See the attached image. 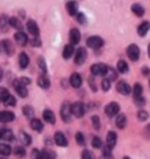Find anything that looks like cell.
Here are the masks:
<instances>
[{
    "instance_id": "1",
    "label": "cell",
    "mask_w": 150,
    "mask_h": 159,
    "mask_svg": "<svg viewBox=\"0 0 150 159\" xmlns=\"http://www.w3.org/2000/svg\"><path fill=\"white\" fill-rule=\"evenodd\" d=\"M127 55L131 61H137L140 59V48L136 45H130L127 48Z\"/></svg>"
},
{
    "instance_id": "2",
    "label": "cell",
    "mask_w": 150,
    "mask_h": 159,
    "mask_svg": "<svg viewBox=\"0 0 150 159\" xmlns=\"http://www.w3.org/2000/svg\"><path fill=\"white\" fill-rule=\"evenodd\" d=\"M119 111H120V105L117 104L116 102H111L105 108V112L108 117H114V116L119 114Z\"/></svg>"
},
{
    "instance_id": "3",
    "label": "cell",
    "mask_w": 150,
    "mask_h": 159,
    "mask_svg": "<svg viewBox=\"0 0 150 159\" xmlns=\"http://www.w3.org/2000/svg\"><path fill=\"white\" fill-rule=\"evenodd\" d=\"M87 46L93 49H97L103 46V40L101 39L100 36H90L89 39L87 40Z\"/></svg>"
},
{
    "instance_id": "4",
    "label": "cell",
    "mask_w": 150,
    "mask_h": 159,
    "mask_svg": "<svg viewBox=\"0 0 150 159\" xmlns=\"http://www.w3.org/2000/svg\"><path fill=\"white\" fill-rule=\"evenodd\" d=\"M72 105H69L68 103H63L61 107L60 114L61 118L63 119V122H69L70 120V115H72Z\"/></svg>"
},
{
    "instance_id": "5",
    "label": "cell",
    "mask_w": 150,
    "mask_h": 159,
    "mask_svg": "<svg viewBox=\"0 0 150 159\" xmlns=\"http://www.w3.org/2000/svg\"><path fill=\"white\" fill-rule=\"evenodd\" d=\"M108 70V67L103 63H96L90 67V71L93 75H105Z\"/></svg>"
},
{
    "instance_id": "6",
    "label": "cell",
    "mask_w": 150,
    "mask_h": 159,
    "mask_svg": "<svg viewBox=\"0 0 150 159\" xmlns=\"http://www.w3.org/2000/svg\"><path fill=\"white\" fill-rule=\"evenodd\" d=\"M86 57H87V52H86L85 48H79V49L76 50V53H75V63L76 65H82L83 62L86 61Z\"/></svg>"
},
{
    "instance_id": "7",
    "label": "cell",
    "mask_w": 150,
    "mask_h": 159,
    "mask_svg": "<svg viewBox=\"0 0 150 159\" xmlns=\"http://www.w3.org/2000/svg\"><path fill=\"white\" fill-rule=\"evenodd\" d=\"M70 108H72V114L76 116V117H82L83 114H85V107L80 102H76L74 104H72Z\"/></svg>"
},
{
    "instance_id": "8",
    "label": "cell",
    "mask_w": 150,
    "mask_h": 159,
    "mask_svg": "<svg viewBox=\"0 0 150 159\" xmlns=\"http://www.w3.org/2000/svg\"><path fill=\"white\" fill-rule=\"evenodd\" d=\"M116 90L122 95H129L131 93V88H130V85L124 82V81H120L117 85H116Z\"/></svg>"
},
{
    "instance_id": "9",
    "label": "cell",
    "mask_w": 150,
    "mask_h": 159,
    "mask_svg": "<svg viewBox=\"0 0 150 159\" xmlns=\"http://www.w3.org/2000/svg\"><path fill=\"white\" fill-rule=\"evenodd\" d=\"M54 142L59 146H67L68 145V140H67V138H66L65 134H62V132H55Z\"/></svg>"
},
{
    "instance_id": "10",
    "label": "cell",
    "mask_w": 150,
    "mask_h": 159,
    "mask_svg": "<svg viewBox=\"0 0 150 159\" xmlns=\"http://www.w3.org/2000/svg\"><path fill=\"white\" fill-rule=\"evenodd\" d=\"M80 39H81V34H80V32H79V30L73 28V30H70L69 40H70V42H72V45H77V43L80 42Z\"/></svg>"
},
{
    "instance_id": "11",
    "label": "cell",
    "mask_w": 150,
    "mask_h": 159,
    "mask_svg": "<svg viewBox=\"0 0 150 159\" xmlns=\"http://www.w3.org/2000/svg\"><path fill=\"white\" fill-rule=\"evenodd\" d=\"M27 30H28L30 34L34 35V36L39 35V27H38V25H36V22H35L34 20H28L27 21Z\"/></svg>"
},
{
    "instance_id": "12",
    "label": "cell",
    "mask_w": 150,
    "mask_h": 159,
    "mask_svg": "<svg viewBox=\"0 0 150 159\" xmlns=\"http://www.w3.org/2000/svg\"><path fill=\"white\" fill-rule=\"evenodd\" d=\"M14 88H15L16 94L19 95L20 97H26V96H27V94H28V91H27V89H26L25 84H22L21 82H15Z\"/></svg>"
},
{
    "instance_id": "13",
    "label": "cell",
    "mask_w": 150,
    "mask_h": 159,
    "mask_svg": "<svg viewBox=\"0 0 150 159\" xmlns=\"http://www.w3.org/2000/svg\"><path fill=\"white\" fill-rule=\"evenodd\" d=\"M14 118H15L14 114L11 112V111H1L0 112V122H2V123L12 122Z\"/></svg>"
},
{
    "instance_id": "14",
    "label": "cell",
    "mask_w": 150,
    "mask_h": 159,
    "mask_svg": "<svg viewBox=\"0 0 150 159\" xmlns=\"http://www.w3.org/2000/svg\"><path fill=\"white\" fill-rule=\"evenodd\" d=\"M116 140H117V136L114 131H109L108 134H107V146L110 148V149H113L116 144Z\"/></svg>"
},
{
    "instance_id": "15",
    "label": "cell",
    "mask_w": 150,
    "mask_h": 159,
    "mask_svg": "<svg viewBox=\"0 0 150 159\" xmlns=\"http://www.w3.org/2000/svg\"><path fill=\"white\" fill-rule=\"evenodd\" d=\"M69 82L73 88H80L81 84H82V79H81V76L79 74L74 73V74L70 76Z\"/></svg>"
},
{
    "instance_id": "16",
    "label": "cell",
    "mask_w": 150,
    "mask_h": 159,
    "mask_svg": "<svg viewBox=\"0 0 150 159\" xmlns=\"http://www.w3.org/2000/svg\"><path fill=\"white\" fill-rule=\"evenodd\" d=\"M150 30V22L148 21H144V22H142L140 26H138V28H137V33L140 36H144Z\"/></svg>"
},
{
    "instance_id": "17",
    "label": "cell",
    "mask_w": 150,
    "mask_h": 159,
    "mask_svg": "<svg viewBox=\"0 0 150 159\" xmlns=\"http://www.w3.org/2000/svg\"><path fill=\"white\" fill-rule=\"evenodd\" d=\"M1 47H2V49L5 50V53L7 55H12L13 54V52H14L13 45L11 43L10 40H4V41L1 42Z\"/></svg>"
},
{
    "instance_id": "18",
    "label": "cell",
    "mask_w": 150,
    "mask_h": 159,
    "mask_svg": "<svg viewBox=\"0 0 150 159\" xmlns=\"http://www.w3.org/2000/svg\"><path fill=\"white\" fill-rule=\"evenodd\" d=\"M14 38H15V40H16V42H18L20 46H25L26 43L28 42L27 35H26L25 33H22V32H18V33H15Z\"/></svg>"
},
{
    "instance_id": "19",
    "label": "cell",
    "mask_w": 150,
    "mask_h": 159,
    "mask_svg": "<svg viewBox=\"0 0 150 159\" xmlns=\"http://www.w3.org/2000/svg\"><path fill=\"white\" fill-rule=\"evenodd\" d=\"M30 128L34 130V131L41 132V131H42V129H44V124L41 123L40 119L32 118V120H30Z\"/></svg>"
},
{
    "instance_id": "20",
    "label": "cell",
    "mask_w": 150,
    "mask_h": 159,
    "mask_svg": "<svg viewBox=\"0 0 150 159\" xmlns=\"http://www.w3.org/2000/svg\"><path fill=\"white\" fill-rule=\"evenodd\" d=\"M19 65L22 69H25L28 67L30 65V57H28V55L26 54V53H21L20 56H19Z\"/></svg>"
},
{
    "instance_id": "21",
    "label": "cell",
    "mask_w": 150,
    "mask_h": 159,
    "mask_svg": "<svg viewBox=\"0 0 150 159\" xmlns=\"http://www.w3.org/2000/svg\"><path fill=\"white\" fill-rule=\"evenodd\" d=\"M67 11L70 15H75L77 13V2L74 0H70L67 2Z\"/></svg>"
},
{
    "instance_id": "22",
    "label": "cell",
    "mask_w": 150,
    "mask_h": 159,
    "mask_svg": "<svg viewBox=\"0 0 150 159\" xmlns=\"http://www.w3.org/2000/svg\"><path fill=\"white\" fill-rule=\"evenodd\" d=\"M115 123H116V126L119 129H124L125 125H127V117H125V115L123 114L119 115L115 120Z\"/></svg>"
},
{
    "instance_id": "23",
    "label": "cell",
    "mask_w": 150,
    "mask_h": 159,
    "mask_svg": "<svg viewBox=\"0 0 150 159\" xmlns=\"http://www.w3.org/2000/svg\"><path fill=\"white\" fill-rule=\"evenodd\" d=\"M14 138V134L13 132L8 129H5L2 131H0V139H4V140H13Z\"/></svg>"
},
{
    "instance_id": "24",
    "label": "cell",
    "mask_w": 150,
    "mask_h": 159,
    "mask_svg": "<svg viewBox=\"0 0 150 159\" xmlns=\"http://www.w3.org/2000/svg\"><path fill=\"white\" fill-rule=\"evenodd\" d=\"M44 119L49 124H54L55 123V116L50 110H45L44 111Z\"/></svg>"
},
{
    "instance_id": "25",
    "label": "cell",
    "mask_w": 150,
    "mask_h": 159,
    "mask_svg": "<svg viewBox=\"0 0 150 159\" xmlns=\"http://www.w3.org/2000/svg\"><path fill=\"white\" fill-rule=\"evenodd\" d=\"M131 11L137 16H142V15L144 14V8L141 5H138V4H134V5L131 6Z\"/></svg>"
},
{
    "instance_id": "26",
    "label": "cell",
    "mask_w": 150,
    "mask_h": 159,
    "mask_svg": "<svg viewBox=\"0 0 150 159\" xmlns=\"http://www.w3.org/2000/svg\"><path fill=\"white\" fill-rule=\"evenodd\" d=\"M74 54V47L73 45H66L65 48H63V57L65 59H69L72 55Z\"/></svg>"
},
{
    "instance_id": "27",
    "label": "cell",
    "mask_w": 150,
    "mask_h": 159,
    "mask_svg": "<svg viewBox=\"0 0 150 159\" xmlns=\"http://www.w3.org/2000/svg\"><path fill=\"white\" fill-rule=\"evenodd\" d=\"M38 84L40 85L41 88H44V89H47V88H49V80L47 79L46 76H40L39 79H38Z\"/></svg>"
},
{
    "instance_id": "28",
    "label": "cell",
    "mask_w": 150,
    "mask_h": 159,
    "mask_svg": "<svg viewBox=\"0 0 150 159\" xmlns=\"http://www.w3.org/2000/svg\"><path fill=\"white\" fill-rule=\"evenodd\" d=\"M117 70H119L120 73H122V74H124V73H127V71L129 70L128 63H127L125 61H123V60H121V61H119V62H117Z\"/></svg>"
},
{
    "instance_id": "29",
    "label": "cell",
    "mask_w": 150,
    "mask_h": 159,
    "mask_svg": "<svg viewBox=\"0 0 150 159\" xmlns=\"http://www.w3.org/2000/svg\"><path fill=\"white\" fill-rule=\"evenodd\" d=\"M56 153L52 150H44L42 151V159H55Z\"/></svg>"
},
{
    "instance_id": "30",
    "label": "cell",
    "mask_w": 150,
    "mask_h": 159,
    "mask_svg": "<svg viewBox=\"0 0 150 159\" xmlns=\"http://www.w3.org/2000/svg\"><path fill=\"white\" fill-rule=\"evenodd\" d=\"M142 91H143V88L140 83H136L134 85V98H138V97H142Z\"/></svg>"
},
{
    "instance_id": "31",
    "label": "cell",
    "mask_w": 150,
    "mask_h": 159,
    "mask_svg": "<svg viewBox=\"0 0 150 159\" xmlns=\"http://www.w3.org/2000/svg\"><path fill=\"white\" fill-rule=\"evenodd\" d=\"M12 150H11L10 145L7 144H0V154L2 156H10Z\"/></svg>"
},
{
    "instance_id": "32",
    "label": "cell",
    "mask_w": 150,
    "mask_h": 159,
    "mask_svg": "<svg viewBox=\"0 0 150 159\" xmlns=\"http://www.w3.org/2000/svg\"><path fill=\"white\" fill-rule=\"evenodd\" d=\"M105 79H108L109 81H114V80H116V76H117V74H116V71L114 69H111V68H109L108 67V70H107V73H105Z\"/></svg>"
},
{
    "instance_id": "33",
    "label": "cell",
    "mask_w": 150,
    "mask_h": 159,
    "mask_svg": "<svg viewBox=\"0 0 150 159\" xmlns=\"http://www.w3.org/2000/svg\"><path fill=\"white\" fill-rule=\"evenodd\" d=\"M14 154L16 157H20V158L25 157L26 154L25 148H22V146H16V148H14Z\"/></svg>"
},
{
    "instance_id": "34",
    "label": "cell",
    "mask_w": 150,
    "mask_h": 159,
    "mask_svg": "<svg viewBox=\"0 0 150 159\" xmlns=\"http://www.w3.org/2000/svg\"><path fill=\"white\" fill-rule=\"evenodd\" d=\"M8 24H10L12 27H14V28H18V30H21V24L20 21L18 19H15V18H11L8 20Z\"/></svg>"
},
{
    "instance_id": "35",
    "label": "cell",
    "mask_w": 150,
    "mask_h": 159,
    "mask_svg": "<svg viewBox=\"0 0 150 159\" xmlns=\"http://www.w3.org/2000/svg\"><path fill=\"white\" fill-rule=\"evenodd\" d=\"M20 137H21V140L24 142V144L25 145H30V143H32V139H30V134H25V132H21Z\"/></svg>"
},
{
    "instance_id": "36",
    "label": "cell",
    "mask_w": 150,
    "mask_h": 159,
    "mask_svg": "<svg viewBox=\"0 0 150 159\" xmlns=\"http://www.w3.org/2000/svg\"><path fill=\"white\" fill-rule=\"evenodd\" d=\"M22 111H24V115H25L26 117H28V118H32L33 115H34V111L32 109V107H25L22 109Z\"/></svg>"
},
{
    "instance_id": "37",
    "label": "cell",
    "mask_w": 150,
    "mask_h": 159,
    "mask_svg": "<svg viewBox=\"0 0 150 159\" xmlns=\"http://www.w3.org/2000/svg\"><path fill=\"white\" fill-rule=\"evenodd\" d=\"M91 146L95 148V149H100L101 146H102V140L99 137H94L93 140H91Z\"/></svg>"
},
{
    "instance_id": "38",
    "label": "cell",
    "mask_w": 150,
    "mask_h": 159,
    "mask_svg": "<svg viewBox=\"0 0 150 159\" xmlns=\"http://www.w3.org/2000/svg\"><path fill=\"white\" fill-rule=\"evenodd\" d=\"M4 103H5V105H7V107H14L16 102H15L14 97H13L12 95H10V96H8V97L4 101Z\"/></svg>"
},
{
    "instance_id": "39",
    "label": "cell",
    "mask_w": 150,
    "mask_h": 159,
    "mask_svg": "<svg viewBox=\"0 0 150 159\" xmlns=\"http://www.w3.org/2000/svg\"><path fill=\"white\" fill-rule=\"evenodd\" d=\"M91 122H93V126H94V129L95 130H99L100 129V118H99V116H93L91 117Z\"/></svg>"
},
{
    "instance_id": "40",
    "label": "cell",
    "mask_w": 150,
    "mask_h": 159,
    "mask_svg": "<svg viewBox=\"0 0 150 159\" xmlns=\"http://www.w3.org/2000/svg\"><path fill=\"white\" fill-rule=\"evenodd\" d=\"M8 96H10V94H8L7 89H5V88H0V101L4 102Z\"/></svg>"
},
{
    "instance_id": "41",
    "label": "cell",
    "mask_w": 150,
    "mask_h": 159,
    "mask_svg": "<svg viewBox=\"0 0 150 159\" xmlns=\"http://www.w3.org/2000/svg\"><path fill=\"white\" fill-rule=\"evenodd\" d=\"M75 139H76L77 144H80V145L85 144V136L81 134V132H77V134H75Z\"/></svg>"
},
{
    "instance_id": "42",
    "label": "cell",
    "mask_w": 150,
    "mask_h": 159,
    "mask_svg": "<svg viewBox=\"0 0 150 159\" xmlns=\"http://www.w3.org/2000/svg\"><path fill=\"white\" fill-rule=\"evenodd\" d=\"M38 65H39L40 69L42 70L44 73H46V71H47V67H46V63H45V60H44V57H39V59H38Z\"/></svg>"
},
{
    "instance_id": "43",
    "label": "cell",
    "mask_w": 150,
    "mask_h": 159,
    "mask_svg": "<svg viewBox=\"0 0 150 159\" xmlns=\"http://www.w3.org/2000/svg\"><path fill=\"white\" fill-rule=\"evenodd\" d=\"M101 85H102V89L105 90V91H108L110 89V81L108 79H105L102 81Z\"/></svg>"
},
{
    "instance_id": "44",
    "label": "cell",
    "mask_w": 150,
    "mask_h": 159,
    "mask_svg": "<svg viewBox=\"0 0 150 159\" xmlns=\"http://www.w3.org/2000/svg\"><path fill=\"white\" fill-rule=\"evenodd\" d=\"M148 117H149V115H148V112L145 110H140L138 111V119L140 120H145Z\"/></svg>"
},
{
    "instance_id": "45",
    "label": "cell",
    "mask_w": 150,
    "mask_h": 159,
    "mask_svg": "<svg viewBox=\"0 0 150 159\" xmlns=\"http://www.w3.org/2000/svg\"><path fill=\"white\" fill-rule=\"evenodd\" d=\"M32 158L33 159H42V152L39 150H33L32 151Z\"/></svg>"
},
{
    "instance_id": "46",
    "label": "cell",
    "mask_w": 150,
    "mask_h": 159,
    "mask_svg": "<svg viewBox=\"0 0 150 159\" xmlns=\"http://www.w3.org/2000/svg\"><path fill=\"white\" fill-rule=\"evenodd\" d=\"M82 159H95V158H94V156H93V153H91L90 151L85 150V151L82 152Z\"/></svg>"
},
{
    "instance_id": "47",
    "label": "cell",
    "mask_w": 150,
    "mask_h": 159,
    "mask_svg": "<svg viewBox=\"0 0 150 159\" xmlns=\"http://www.w3.org/2000/svg\"><path fill=\"white\" fill-rule=\"evenodd\" d=\"M135 103L137 105H140V107H142V105L145 104V99L143 98V97H138V98H135Z\"/></svg>"
},
{
    "instance_id": "48",
    "label": "cell",
    "mask_w": 150,
    "mask_h": 159,
    "mask_svg": "<svg viewBox=\"0 0 150 159\" xmlns=\"http://www.w3.org/2000/svg\"><path fill=\"white\" fill-rule=\"evenodd\" d=\"M142 73H143L144 76H150V69L148 67H143L142 68Z\"/></svg>"
},
{
    "instance_id": "49",
    "label": "cell",
    "mask_w": 150,
    "mask_h": 159,
    "mask_svg": "<svg viewBox=\"0 0 150 159\" xmlns=\"http://www.w3.org/2000/svg\"><path fill=\"white\" fill-rule=\"evenodd\" d=\"M77 20H79V22H80V24H85V21H86L85 15H83V14H79V15H77Z\"/></svg>"
},
{
    "instance_id": "50",
    "label": "cell",
    "mask_w": 150,
    "mask_h": 159,
    "mask_svg": "<svg viewBox=\"0 0 150 159\" xmlns=\"http://www.w3.org/2000/svg\"><path fill=\"white\" fill-rule=\"evenodd\" d=\"M32 43H33V46H40V40L36 36H34V39L32 40Z\"/></svg>"
},
{
    "instance_id": "51",
    "label": "cell",
    "mask_w": 150,
    "mask_h": 159,
    "mask_svg": "<svg viewBox=\"0 0 150 159\" xmlns=\"http://www.w3.org/2000/svg\"><path fill=\"white\" fill-rule=\"evenodd\" d=\"M20 82L22 83V84H30V79H26V77H22V79L20 80Z\"/></svg>"
},
{
    "instance_id": "52",
    "label": "cell",
    "mask_w": 150,
    "mask_h": 159,
    "mask_svg": "<svg viewBox=\"0 0 150 159\" xmlns=\"http://www.w3.org/2000/svg\"><path fill=\"white\" fill-rule=\"evenodd\" d=\"M145 136H147V137H150V124L148 125V126H147V128H145Z\"/></svg>"
},
{
    "instance_id": "53",
    "label": "cell",
    "mask_w": 150,
    "mask_h": 159,
    "mask_svg": "<svg viewBox=\"0 0 150 159\" xmlns=\"http://www.w3.org/2000/svg\"><path fill=\"white\" fill-rule=\"evenodd\" d=\"M148 55H149V57H150V45L148 46Z\"/></svg>"
},
{
    "instance_id": "54",
    "label": "cell",
    "mask_w": 150,
    "mask_h": 159,
    "mask_svg": "<svg viewBox=\"0 0 150 159\" xmlns=\"http://www.w3.org/2000/svg\"><path fill=\"white\" fill-rule=\"evenodd\" d=\"M1 77H2V71H1V69H0V80H1Z\"/></svg>"
},
{
    "instance_id": "55",
    "label": "cell",
    "mask_w": 150,
    "mask_h": 159,
    "mask_svg": "<svg viewBox=\"0 0 150 159\" xmlns=\"http://www.w3.org/2000/svg\"><path fill=\"white\" fill-rule=\"evenodd\" d=\"M123 159H130V158H129V157H124Z\"/></svg>"
},
{
    "instance_id": "56",
    "label": "cell",
    "mask_w": 150,
    "mask_h": 159,
    "mask_svg": "<svg viewBox=\"0 0 150 159\" xmlns=\"http://www.w3.org/2000/svg\"><path fill=\"white\" fill-rule=\"evenodd\" d=\"M149 85H150V81H149Z\"/></svg>"
}]
</instances>
